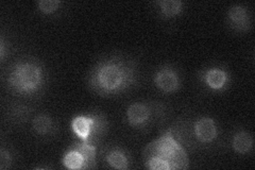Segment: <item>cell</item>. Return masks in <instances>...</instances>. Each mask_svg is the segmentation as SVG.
Wrapping results in <instances>:
<instances>
[{"label": "cell", "mask_w": 255, "mask_h": 170, "mask_svg": "<svg viewBox=\"0 0 255 170\" xmlns=\"http://www.w3.org/2000/svg\"><path fill=\"white\" fill-rule=\"evenodd\" d=\"M227 25L235 33H248L252 28V13L247 5L236 3L227 12Z\"/></svg>", "instance_id": "obj_9"}, {"label": "cell", "mask_w": 255, "mask_h": 170, "mask_svg": "<svg viewBox=\"0 0 255 170\" xmlns=\"http://www.w3.org/2000/svg\"><path fill=\"white\" fill-rule=\"evenodd\" d=\"M188 156L172 127L147 145L143 150V166L150 170H175L188 168Z\"/></svg>", "instance_id": "obj_2"}, {"label": "cell", "mask_w": 255, "mask_h": 170, "mask_svg": "<svg viewBox=\"0 0 255 170\" xmlns=\"http://www.w3.org/2000/svg\"><path fill=\"white\" fill-rule=\"evenodd\" d=\"M152 83L158 92L171 95L179 92L183 85V79L178 67L172 64H163L152 75Z\"/></svg>", "instance_id": "obj_7"}, {"label": "cell", "mask_w": 255, "mask_h": 170, "mask_svg": "<svg viewBox=\"0 0 255 170\" xmlns=\"http://www.w3.org/2000/svg\"><path fill=\"white\" fill-rule=\"evenodd\" d=\"M32 109L28 105L22 103H14L9 109V116L10 121L14 125H22L28 121L31 116Z\"/></svg>", "instance_id": "obj_15"}, {"label": "cell", "mask_w": 255, "mask_h": 170, "mask_svg": "<svg viewBox=\"0 0 255 170\" xmlns=\"http://www.w3.org/2000/svg\"><path fill=\"white\" fill-rule=\"evenodd\" d=\"M137 65L134 60L112 54L95 64L87 78V84L101 97H115L132 88L137 83Z\"/></svg>", "instance_id": "obj_1"}, {"label": "cell", "mask_w": 255, "mask_h": 170, "mask_svg": "<svg viewBox=\"0 0 255 170\" xmlns=\"http://www.w3.org/2000/svg\"><path fill=\"white\" fill-rule=\"evenodd\" d=\"M190 128V137L194 140L195 145L210 146L219 139V126L211 116H199Z\"/></svg>", "instance_id": "obj_8"}, {"label": "cell", "mask_w": 255, "mask_h": 170, "mask_svg": "<svg viewBox=\"0 0 255 170\" xmlns=\"http://www.w3.org/2000/svg\"><path fill=\"white\" fill-rule=\"evenodd\" d=\"M231 147L239 156H249L253 152L254 139L251 132L239 128L231 139Z\"/></svg>", "instance_id": "obj_11"}, {"label": "cell", "mask_w": 255, "mask_h": 170, "mask_svg": "<svg viewBox=\"0 0 255 170\" xmlns=\"http://www.w3.org/2000/svg\"><path fill=\"white\" fill-rule=\"evenodd\" d=\"M62 4L60 0H39L36 2V7L44 15H52L61 9Z\"/></svg>", "instance_id": "obj_16"}, {"label": "cell", "mask_w": 255, "mask_h": 170, "mask_svg": "<svg viewBox=\"0 0 255 170\" xmlns=\"http://www.w3.org/2000/svg\"><path fill=\"white\" fill-rule=\"evenodd\" d=\"M14 164V155L10 148L5 147L4 145L1 146L0 149V169L5 170L12 167Z\"/></svg>", "instance_id": "obj_17"}, {"label": "cell", "mask_w": 255, "mask_h": 170, "mask_svg": "<svg viewBox=\"0 0 255 170\" xmlns=\"http://www.w3.org/2000/svg\"><path fill=\"white\" fill-rule=\"evenodd\" d=\"M164 107L157 102L131 103L125 113L126 123L136 131H145L164 115Z\"/></svg>", "instance_id": "obj_5"}, {"label": "cell", "mask_w": 255, "mask_h": 170, "mask_svg": "<svg viewBox=\"0 0 255 170\" xmlns=\"http://www.w3.org/2000/svg\"><path fill=\"white\" fill-rule=\"evenodd\" d=\"M70 129L78 140L98 146L109 131V120L102 112L94 110L74 116Z\"/></svg>", "instance_id": "obj_4"}, {"label": "cell", "mask_w": 255, "mask_h": 170, "mask_svg": "<svg viewBox=\"0 0 255 170\" xmlns=\"http://www.w3.org/2000/svg\"><path fill=\"white\" fill-rule=\"evenodd\" d=\"M154 6L157 15L164 20L177 18L185 10V3L181 0H158Z\"/></svg>", "instance_id": "obj_12"}, {"label": "cell", "mask_w": 255, "mask_h": 170, "mask_svg": "<svg viewBox=\"0 0 255 170\" xmlns=\"http://www.w3.org/2000/svg\"><path fill=\"white\" fill-rule=\"evenodd\" d=\"M58 126L54 119L46 114V113H39L32 119V131L36 136L47 137L55 134Z\"/></svg>", "instance_id": "obj_13"}, {"label": "cell", "mask_w": 255, "mask_h": 170, "mask_svg": "<svg viewBox=\"0 0 255 170\" xmlns=\"http://www.w3.org/2000/svg\"><path fill=\"white\" fill-rule=\"evenodd\" d=\"M62 165L69 170L90 169L89 163H87L85 157L71 145H69L67 150L64 152L62 158Z\"/></svg>", "instance_id": "obj_14"}, {"label": "cell", "mask_w": 255, "mask_h": 170, "mask_svg": "<svg viewBox=\"0 0 255 170\" xmlns=\"http://www.w3.org/2000/svg\"><path fill=\"white\" fill-rule=\"evenodd\" d=\"M198 80L206 92L221 94L226 92L232 83V75L226 66L212 65L198 72Z\"/></svg>", "instance_id": "obj_6"}, {"label": "cell", "mask_w": 255, "mask_h": 170, "mask_svg": "<svg viewBox=\"0 0 255 170\" xmlns=\"http://www.w3.org/2000/svg\"><path fill=\"white\" fill-rule=\"evenodd\" d=\"M10 50H11L10 43L7 42L4 35L2 34L1 38H0V61H1V63L5 62L7 54L10 53Z\"/></svg>", "instance_id": "obj_18"}, {"label": "cell", "mask_w": 255, "mask_h": 170, "mask_svg": "<svg viewBox=\"0 0 255 170\" xmlns=\"http://www.w3.org/2000/svg\"><path fill=\"white\" fill-rule=\"evenodd\" d=\"M5 80L10 92L31 98L44 91L47 72L41 61L32 56H23L11 64Z\"/></svg>", "instance_id": "obj_3"}, {"label": "cell", "mask_w": 255, "mask_h": 170, "mask_svg": "<svg viewBox=\"0 0 255 170\" xmlns=\"http://www.w3.org/2000/svg\"><path fill=\"white\" fill-rule=\"evenodd\" d=\"M101 153L103 162L108 167L118 170H127L131 168L132 157L130 152L122 146L110 145L103 149Z\"/></svg>", "instance_id": "obj_10"}]
</instances>
